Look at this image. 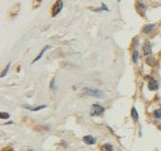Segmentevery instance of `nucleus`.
<instances>
[{"label":"nucleus","mask_w":161,"mask_h":151,"mask_svg":"<svg viewBox=\"0 0 161 151\" xmlns=\"http://www.w3.org/2000/svg\"><path fill=\"white\" fill-rule=\"evenodd\" d=\"M101 5H102V8H100V9H93V11H109V10H108V8H107V7H106V6H105V5H104V4H103V3H102Z\"/></svg>","instance_id":"15"},{"label":"nucleus","mask_w":161,"mask_h":151,"mask_svg":"<svg viewBox=\"0 0 161 151\" xmlns=\"http://www.w3.org/2000/svg\"><path fill=\"white\" fill-rule=\"evenodd\" d=\"M136 8H137V11L139 13L140 15H144V13H145V11H146V7H145V5L141 2V1H138L137 2V6H136Z\"/></svg>","instance_id":"4"},{"label":"nucleus","mask_w":161,"mask_h":151,"mask_svg":"<svg viewBox=\"0 0 161 151\" xmlns=\"http://www.w3.org/2000/svg\"><path fill=\"white\" fill-rule=\"evenodd\" d=\"M84 142L86 144H94L96 143V140L92 137V136H84Z\"/></svg>","instance_id":"7"},{"label":"nucleus","mask_w":161,"mask_h":151,"mask_svg":"<svg viewBox=\"0 0 161 151\" xmlns=\"http://www.w3.org/2000/svg\"><path fill=\"white\" fill-rule=\"evenodd\" d=\"M154 28V25L153 24H151V25H147L144 29H143V33H150L152 31H153V29Z\"/></svg>","instance_id":"10"},{"label":"nucleus","mask_w":161,"mask_h":151,"mask_svg":"<svg viewBox=\"0 0 161 151\" xmlns=\"http://www.w3.org/2000/svg\"><path fill=\"white\" fill-rule=\"evenodd\" d=\"M84 93H86L89 96H93L96 98H103L104 94L102 91L99 90V89H95V88H89V87H84Z\"/></svg>","instance_id":"1"},{"label":"nucleus","mask_w":161,"mask_h":151,"mask_svg":"<svg viewBox=\"0 0 161 151\" xmlns=\"http://www.w3.org/2000/svg\"><path fill=\"white\" fill-rule=\"evenodd\" d=\"M138 50H135L134 53H133V61H134L135 64L138 62Z\"/></svg>","instance_id":"13"},{"label":"nucleus","mask_w":161,"mask_h":151,"mask_svg":"<svg viewBox=\"0 0 161 151\" xmlns=\"http://www.w3.org/2000/svg\"><path fill=\"white\" fill-rule=\"evenodd\" d=\"M63 7H64V3H63V1L62 0H57L56 1V3L54 4L53 8H52V16H56L57 14H59V12L62 11V9H63Z\"/></svg>","instance_id":"2"},{"label":"nucleus","mask_w":161,"mask_h":151,"mask_svg":"<svg viewBox=\"0 0 161 151\" xmlns=\"http://www.w3.org/2000/svg\"><path fill=\"white\" fill-rule=\"evenodd\" d=\"M10 67H11V63H9L8 65L6 66L5 69H4V70H3V72L1 73V77H5V76H6L7 72H8V70H9V68H10Z\"/></svg>","instance_id":"14"},{"label":"nucleus","mask_w":161,"mask_h":151,"mask_svg":"<svg viewBox=\"0 0 161 151\" xmlns=\"http://www.w3.org/2000/svg\"><path fill=\"white\" fill-rule=\"evenodd\" d=\"M0 117H1V119H8L10 117V114L7 113V112H1L0 113Z\"/></svg>","instance_id":"17"},{"label":"nucleus","mask_w":161,"mask_h":151,"mask_svg":"<svg viewBox=\"0 0 161 151\" xmlns=\"http://www.w3.org/2000/svg\"><path fill=\"white\" fill-rule=\"evenodd\" d=\"M147 63L150 66H153L154 65V60H153V58H148V59H147Z\"/></svg>","instance_id":"18"},{"label":"nucleus","mask_w":161,"mask_h":151,"mask_svg":"<svg viewBox=\"0 0 161 151\" xmlns=\"http://www.w3.org/2000/svg\"><path fill=\"white\" fill-rule=\"evenodd\" d=\"M148 86H149V89L150 90H156L158 88V84L153 78H151L150 79V82H149Z\"/></svg>","instance_id":"5"},{"label":"nucleus","mask_w":161,"mask_h":151,"mask_svg":"<svg viewBox=\"0 0 161 151\" xmlns=\"http://www.w3.org/2000/svg\"><path fill=\"white\" fill-rule=\"evenodd\" d=\"M118 2H120V0H118Z\"/></svg>","instance_id":"20"},{"label":"nucleus","mask_w":161,"mask_h":151,"mask_svg":"<svg viewBox=\"0 0 161 151\" xmlns=\"http://www.w3.org/2000/svg\"><path fill=\"white\" fill-rule=\"evenodd\" d=\"M48 49H50V47H49V46H46V47H45V48H44L43 50H42V51H41V52H40V54H39V55H38V56H37V57H36V58H35V59H34V60H33V62H32V64H33V63H35V62H37V61H38V60H40V59H41V58H42V56H43V54L45 53V51H46V50H48Z\"/></svg>","instance_id":"8"},{"label":"nucleus","mask_w":161,"mask_h":151,"mask_svg":"<svg viewBox=\"0 0 161 151\" xmlns=\"http://www.w3.org/2000/svg\"><path fill=\"white\" fill-rule=\"evenodd\" d=\"M104 112V108L100 105H93L91 108V115L92 116H100Z\"/></svg>","instance_id":"3"},{"label":"nucleus","mask_w":161,"mask_h":151,"mask_svg":"<svg viewBox=\"0 0 161 151\" xmlns=\"http://www.w3.org/2000/svg\"><path fill=\"white\" fill-rule=\"evenodd\" d=\"M143 52L145 55H149V54L152 53V49H151V44L146 41L144 43V47H143Z\"/></svg>","instance_id":"6"},{"label":"nucleus","mask_w":161,"mask_h":151,"mask_svg":"<svg viewBox=\"0 0 161 151\" xmlns=\"http://www.w3.org/2000/svg\"><path fill=\"white\" fill-rule=\"evenodd\" d=\"M36 1H37V2H38V3H39V4H40V3H41V1H42V0H36Z\"/></svg>","instance_id":"19"},{"label":"nucleus","mask_w":161,"mask_h":151,"mask_svg":"<svg viewBox=\"0 0 161 151\" xmlns=\"http://www.w3.org/2000/svg\"><path fill=\"white\" fill-rule=\"evenodd\" d=\"M153 116H154V117H155L156 119L161 118V110H160V109H157V110H155V111L153 112Z\"/></svg>","instance_id":"16"},{"label":"nucleus","mask_w":161,"mask_h":151,"mask_svg":"<svg viewBox=\"0 0 161 151\" xmlns=\"http://www.w3.org/2000/svg\"><path fill=\"white\" fill-rule=\"evenodd\" d=\"M25 108L30 109V110H31V111H38V110H41V109H43V108H46V105H43V106H39V107H35V108H31V107H29V106H26Z\"/></svg>","instance_id":"9"},{"label":"nucleus","mask_w":161,"mask_h":151,"mask_svg":"<svg viewBox=\"0 0 161 151\" xmlns=\"http://www.w3.org/2000/svg\"><path fill=\"white\" fill-rule=\"evenodd\" d=\"M29 151H32V150H29Z\"/></svg>","instance_id":"21"},{"label":"nucleus","mask_w":161,"mask_h":151,"mask_svg":"<svg viewBox=\"0 0 161 151\" xmlns=\"http://www.w3.org/2000/svg\"><path fill=\"white\" fill-rule=\"evenodd\" d=\"M131 114H132V117L134 118V120H136V121H138V111H137V109L135 108H132V111H131Z\"/></svg>","instance_id":"11"},{"label":"nucleus","mask_w":161,"mask_h":151,"mask_svg":"<svg viewBox=\"0 0 161 151\" xmlns=\"http://www.w3.org/2000/svg\"><path fill=\"white\" fill-rule=\"evenodd\" d=\"M102 151H113V146L109 143H105L102 145Z\"/></svg>","instance_id":"12"}]
</instances>
